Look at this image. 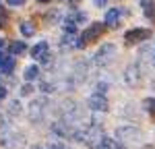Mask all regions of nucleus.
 <instances>
[{"mask_svg":"<svg viewBox=\"0 0 155 149\" xmlns=\"http://www.w3.org/2000/svg\"><path fill=\"white\" fill-rule=\"evenodd\" d=\"M46 106H48V99H44V98L33 99V101L29 104V108H27V116H29V120H31V122H39V120H44Z\"/></svg>","mask_w":155,"mask_h":149,"instance_id":"f257e3e1","label":"nucleus"},{"mask_svg":"<svg viewBox=\"0 0 155 149\" xmlns=\"http://www.w3.org/2000/svg\"><path fill=\"white\" fill-rule=\"evenodd\" d=\"M114 56H116V46L114 44H106V46H101L97 50V54L93 56V62L97 66H106V64H110L114 60Z\"/></svg>","mask_w":155,"mask_h":149,"instance_id":"f03ea898","label":"nucleus"},{"mask_svg":"<svg viewBox=\"0 0 155 149\" xmlns=\"http://www.w3.org/2000/svg\"><path fill=\"white\" fill-rule=\"evenodd\" d=\"M104 31H106V25L104 23H93L91 27H87L83 31V35H81V41H83L85 46L87 44H91V41H95L99 37L104 35Z\"/></svg>","mask_w":155,"mask_h":149,"instance_id":"7ed1b4c3","label":"nucleus"},{"mask_svg":"<svg viewBox=\"0 0 155 149\" xmlns=\"http://www.w3.org/2000/svg\"><path fill=\"white\" fill-rule=\"evenodd\" d=\"M124 17H126V11H124V8H110V11L106 12V27L116 29V27L122 23Z\"/></svg>","mask_w":155,"mask_h":149,"instance_id":"20e7f679","label":"nucleus"},{"mask_svg":"<svg viewBox=\"0 0 155 149\" xmlns=\"http://www.w3.org/2000/svg\"><path fill=\"white\" fill-rule=\"evenodd\" d=\"M116 137H118L120 141H128V143H132V141H139L141 139V131L139 128H134V126H122V128H118L116 131Z\"/></svg>","mask_w":155,"mask_h":149,"instance_id":"39448f33","label":"nucleus"},{"mask_svg":"<svg viewBox=\"0 0 155 149\" xmlns=\"http://www.w3.org/2000/svg\"><path fill=\"white\" fill-rule=\"evenodd\" d=\"M151 37V31L149 29H132V31H126L124 35V41L126 44H139V41H145Z\"/></svg>","mask_w":155,"mask_h":149,"instance_id":"423d86ee","label":"nucleus"},{"mask_svg":"<svg viewBox=\"0 0 155 149\" xmlns=\"http://www.w3.org/2000/svg\"><path fill=\"white\" fill-rule=\"evenodd\" d=\"M60 46L64 50H74V48H85V44L81 41V37L77 35V33H64V37H62V41H60Z\"/></svg>","mask_w":155,"mask_h":149,"instance_id":"0eeeda50","label":"nucleus"},{"mask_svg":"<svg viewBox=\"0 0 155 149\" xmlns=\"http://www.w3.org/2000/svg\"><path fill=\"white\" fill-rule=\"evenodd\" d=\"M141 71H139V64H130L128 68H126V73H124V81L128 83L130 87H137L141 83Z\"/></svg>","mask_w":155,"mask_h":149,"instance_id":"6e6552de","label":"nucleus"},{"mask_svg":"<svg viewBox=\"0 0 155 149\" xmlns=\"http://www.w3.org/2000/svg\"><path fill=\"white\" fill-rule=\"evenodd\" d=\"M89 108H91L93 112H106L107 110L106 95H101V93H93V95L89 98Z\"/></svg>","mask_w":155,"mask_h":149,"instance_id":"1a4fd4ad","label":"nucleus"},{"mask_svg":"<svg viewBox=\"0 0 155 149\" xmlns=\"http://www.w3.org/2000/svg\"><path fill=\"white\" fill-rule=\"evenodd\" d=\"M141 8H143V15L155 23V0H141Z\"/></svg>","mask_w":155,"mask_h":149,"instance_id":"9d476101","label":"nucleus"},{"mask_svg":"<svg viewBox=\"0 0 155 149\" xmlns=\"http://www.w3.org/2000/svg\"><path fill=\"white\" fill-rule=\"evenodd\" d=\"M85 21H87V15H85V12L72 11V12H68V17H66V21H64V23H71V25L77 27L79 23H85Z\"/></svg>","mask_w":155,"mask_h":149,"instance_id":"9b49d317","label":"nucleus"},{"mask_svg":"<svg viewBox=\"0 0 155 149\" xmlns=\"http://www.w3.org/2000/svg\"><path fill=\"white\" fill-rule=\"evenodd\" d=\"M46 54H48V41H39L37 46L31 48V58H35V60L44 58Z\"/></svg>","mask_w":155,"mask_h":149,"instance_id":"f8f14e48","label":"nucleus"},{"mask_svg":"<svg viewBox=\"0 0 155 149\" xmlns=\"http://www.w3.org/2000/svg\"><path fill=\"white\" fill-rule=\"evenodd\" d=\"M95 149H124V147H122V143H118V141L104 137V139H101V143H99Z\"/></svg>","mask_w":155,"mask_h":149,"instance_id":"ddd939ff","label":"nucleus"},{"mask_svg":"<svg viewBox=\"0 0 155 149\" xmlns=\"http://www.w3.org/2000/svg\"><path fill=\"white\" fill-rule=\"evenodd\" d=\"M19 31H21L25 37H31L33 33H35V27H33V23H31V21H21V25H19Z\"/></svg>","mask_w":155,"mask_h":149,"instance_id":"4468645a","label":"nucleus"},{"mask_svg":"<svg viewBox=\"0 0 155 149\" xmlns=\"http://www.w3.org/2000/svg\"><path fill=\"white\" fill-rule=\"evenodd\" d=\"M25 50H27V44H25V41H11L8 52H11V54H15V56H19V54H23Z\"/></svg>","mask_w":155,"mask_h":149,"instance_id":"2eb2a0df","label":"nucleus"},{"mask_svg":"<svg viewBox=\"0 0 155 149\" xmlns=\"http://www.w3.org/2000/svg\"><path fill=\"white\" fill-rule=\"evenodd\" d=\"M25 81H35L37 77H39V68H37L35 64H31V66H27L25 68Z\"/></svg>","mask_w":155,"mask_h":149,"instance_id":"dca6fc26","label":"nucleus"},{"mask_svg":"<svg viewBox=\"0 0 155 149\" xmlns=\"http://www.w3.org/2000/svg\"><path fill=\"white\" fill-rule=\"evenodd\" d=\"M0 68H2V73H4V74H11L12 71H15V58L6 56V58H4V62L0 64Z\"/></svg>","mask_w":155,"mask_h":149,"instance_id":"f3484780","label":"nucleus"},{"mask_svg":"<svg viewBox=\"0 0 155 149\" xmlns=\"http://www.w3.org/2000/svg\"><path fill=\"white\" fill-rule=\"evenodd\" d=\"M143 108H145V110H147V112H149V114H151V116L155 118V98H147V99L143 101Z\"/></svg>","mask_w":155,"mask_h":149,"instance_id":"a211bd4d","label":"nucleus"},{"mask_svg":"<svg viewBox=\"0 0 155 149\" xmlns=\"http://www.w3.org/2000/svg\"><path fill=\"white\" fill-rule=\"evenodd\" d=\"M6 23H8V12H6V8L0 6V29L6 27Z\"/></svg>","mask_w":155,"mask_h":149,"instance_id":"6ab92c4d","label":"nucleus"},{"mask_svg":"<svg viewBox=\"0 0 155 149\" xmlns=\"http://www.w3.org/2000/svg\"><path fill=\"white\" fill-rule=\"evenodd\" d=\"M41 91H46V93H52V91H54V85H52V83H41Z\"/></svg>","mask_w":155,"mask_h":149,"instance_id":"aec40b11","label":"nucleus"},{"mask_svg":"<svg viewBox=\"0 0 155 149\" xmlns=\"http://www.w3.org/2000/svg\"><path fill=\"white\" fill-rule=\"evenodd\" d=\"M31 91H33V87H31V85H23V87H21V95H29Z\"/></svg>","mask_w":155,"mask_h":149,"instance_id":"412c9836","label":"nucleus"},{"mask_svg":"<svg viewBox=\"0 0 155 149\" xmlns=\"http://www.w3.org/2000/svg\"><path fill=\"white\" fill-rule=\"evenodd\" d=\"M106 2H107V0H93V4H95L97 8H104V6H106Z\"/></svg>","mask_w":155,"mask_h":149,"instance_id":"4be33fe9","label":"nucleus"},{"mask_svg":"<svg viewBox=\"0 0 155 149\" xmlns=\"http://www.w3.org/2000/svg\"><path fill=\"white\" fill-rule=\"evenodd\" d=\"M23 2H25V0H8V4H11V6H21Z\"/></svg>","mask_w":155,"mask_h":149,"instance_id":"5701e85b","label":"nucleus"},{"mask_svg":"<svg viewBox=\"0 0 155 149\" xmlns=\"http://www.w3.org/2000/svg\"><path fill=\"white\" fill-rule=\"evenodd\" d=\"M6 98V87H0V99Z\"/></svg>","mask_w":155,"mask_h":149,"instance_id":"b1692460","label":"nucleus"},{"mask_svg":"<svg viewBox=\"0 0 155 149\" xmlns=\"http://www.w3.org/2000/svg\"><path fill=\"white\" fill-rule=\"evenodd\" d=\"M52 149H68V147H66V145H62V143H60V145L56 143V145H52Z\"/></svg>","mask_w":155,"mask_h":149,"instance_id":"393cba45","label":"nucleus"},{"mask_svg":"<svg viewBox=\"0 0 155 149\" xmlns=\"http://www.w3.org/2000/svg\"><path fill=\"white\" fill-rule=\"evenodd\" d=\"M4 58H6V54H4V52H0V64L4 62Z\"/></svg>","mask_w":155,"mask_h":149,"instance_id":"a878e982","label":"nucleus"},{"mask_svg":"<svg viewBox=\"0 0 155 149\" xmlns=\"http://www.w3.org/2000/svg\"><path fill=\"white\" fill-rule=\"evenodd\" d=\"M31 149H46V147H41V145H35V147H31Z\"/></svg>","mask_w":155,"mask_h":149,"instance_id":"bb28decb","label":"nucleus"},{"mask_svg":"<svg viewBox=\"0 0 155 149\" xmlns=\"http://www.w3.org/2000/svg\"><path fill=\"white\" fill-rule=\"evenodd\" d=\"M37 2H44V4H46V2H50V0H37Z\"/></svg>","mask_w":155,"mask_h":149,"instance_id":"cd10ccee","label":"nucleus"},{"mask_svg":"<svg viewBox=\"0 0 155 149\" xmlns=\"http://www.w3.org/2000/svg\"><path fill=\"white\" fill-rule=\"evenodd\" d=\"M153 66H155V54H153Z\"/></svg>","mask_w":155,"mask_h":149,"instance_id":"c85d7f7f","label":"nucleus"},{"mask_svg":"<svg viewBox=\"0 0 155 149\" xmlns=\"http://www.w3.org/2000/svg\"><path fill=\"white\" fill-rule=\"evenodd\" d=\"M71 2H79V0H71Z\"/></svg>","mask_w":155,"mask_h":149,"instance_id":"c756f323","label":"nucleus"},{"mask_svg":"<svg viewBox=\"0 0 155 149\" xmlns=\"http://www.w3.org/2000/svg\"><path fill=\"white\" fill-rule=\"evenodd\" d=\"M145 149H153V147H145Z\"/></svg>","mask_w":155,"mask_h":149,"instance_id":"7c9ffc66","label":"nucleus"},{"mask_svg":"<svg viewBox=\"0 0 155 149\" xmlns=\"http://www.w3.org/2000/svg\"><path fill=\"white\" fill-rule=\"evenodd\" d=\"M0 46H2V39H0Z\"/></svg>","mask_w":155,"mask_h":149,"instance_id":"2f4dec72","label":"nucleus"}]
</instances>
